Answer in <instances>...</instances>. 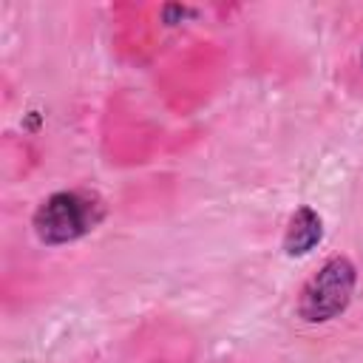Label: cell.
<instances>
[{"mask_svg":"<svg viewBox=\"0 0 363 363\" xmlns=\"http://www.w3.org/2000/svg\"><path fill=\"white\" fill-rule=\"evenodd\" d=\"M102 213L105 210L96 196L82 190H57L37 204L31 227L43 244L60 247L88 235L99 224Z\"/></svg>","mask_w":363,"mask_h":363,"instance_id":"cell-1","label":"cell"},{"mask_svg":"<svg viewBox=\"0 0 363 363\" xmlns=\"http://www.w3.org/2000/svg\"><path fill=\"white\" fill-rule=\"evenodd\" d=\"M357 284V269L346 255H332L303 284L298 298V315L306 323H329L346 312Z\"/></svg>","mask_w":363,"mask_h":363,"instance_id":"cell-2","label":"cell"},{"mask_svg":"<svg viewBox=\"0 0 363 363\" xmlns=\"http://www.w3.org/2000/svg\"><path fill=\"white\" fill-rule=\"evenodd\" d=\"M320 238H323V218L303 204L289 216V224L284 233V252L292 258H301L312 252L320 244Z\"/></svg>","mask_w":363,"mask_h":363,"instance_id":"cell-3","label":"cell"},{"mask_svg":"<svg viewBox=\"0 0 363 363\" xmlns=\"http://www.w3.org/2000/svg\"><path fill=\"white\" fill-rule=\"evenodd\" d=\"M360 65H363V48H360Z\"/></svg>","mask_w":363,"mask_h":363,"instance_id":"cell-4","label":"cell"}]
</instances>
